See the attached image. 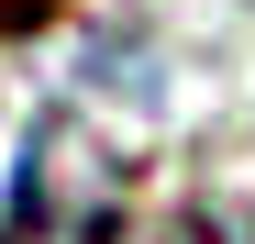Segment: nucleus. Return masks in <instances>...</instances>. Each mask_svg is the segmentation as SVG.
I'll return each mask as SVG.
<instances>
[{
    "instance_id": "obj_1",
    "label": "nucleus",
    "mask_w": 255,
    "mask_h": 244,
    "mask_svg": "<svg viewBox=\"0 0 255 244\" xmlns=\"http://www.w3.org/2000/svg\"><path fill=\"white\" fill-rule=\"evenodd\" d=\"M166 244H255V211H233V200H200V211L166 222Z\"/></svg>"
},
{
    "instance_id": "obj_2",
    "label": "nucleus",
    "mask_w": 255,
    "mask_h": 244,
    "mask_svg": "<svg viewBox=\"0 0 255 244\" xmlns=\"http://www.w3.org/2000/svg\"><path fill=\"white\" fill-rule=\"evenodd\" d=\"M45 11H56V0H0V33H33Z\"/></svg>"
}]
</instances>
